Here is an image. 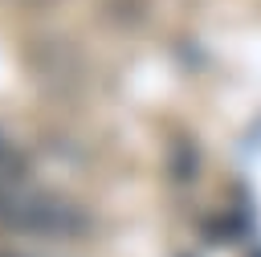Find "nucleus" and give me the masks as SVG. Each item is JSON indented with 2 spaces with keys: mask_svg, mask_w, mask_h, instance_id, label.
Here are the masks:
<instances>
[{
  "mask_svg": "<svg viewBox=\"0 0 261 257\" xmlns=\"http://www.w3.org/2000/svg\"><path fill=\"white\" fill-rule=\"evenodd\" d=\"M0 228L41 241H77L94 228V220L73 196L16 179L0 184Z\"/></svg>",
  "mask_w": 261,
  "mask_h": 257,
  "instance_id": "1",
  "label": "nucleus"
},
{
  "mask_svg": "<svg viewBox=\"0 0 261 257\" xmlns=\"http://www.w3.org/2000/svg\"><path fill=\"white\" fill-rule=\"evenodd\" d=\"M24 171H29L24 151L0 131V184H16V179H24Z\"/></svg>",
  "mask_w": 261,
  "mask_h": 257,
  "instance_id": "2",
  "label": "nucleus"
},
{
  "mask_svg": "<svg viewBox=\"0 0 261 257\" xmlns=\"http://www.w3.org/2000/svg\"><path fill=\"white\" fill-rule=\"evenodd\" d=\"M20 4H49V0H20Z\"/></svg>",
  "mask_w": 261,
  "mask_h": 257,
  "instance_id": "3",
  "label": "nucleus"
}]
</instances>
